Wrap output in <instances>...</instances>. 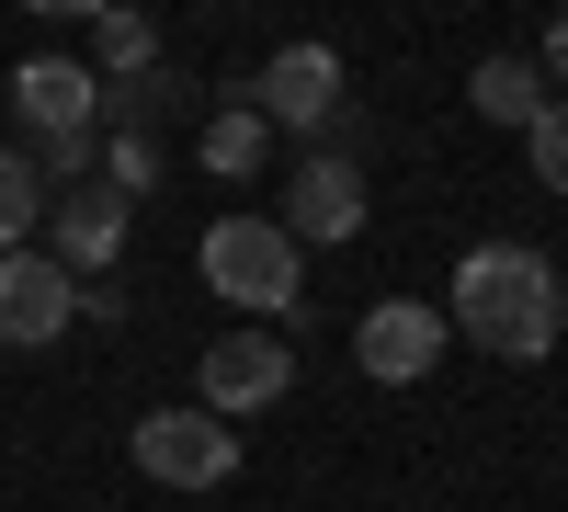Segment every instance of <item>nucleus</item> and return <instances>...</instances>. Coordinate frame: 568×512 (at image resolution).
I'll use <instances>...</instances> for the list:
<instances>
[{
  "label": "nucleus",
  "instance_id": "obj_12",
  "mask_svg": "<svg viewBox=\"0 0 568 512\" xmlns=\"http://www.w3.org/2000/svg\"><path fill=\"white\" fill-rule=\"evenodd\" d=\"M194 160H205L216 182H251V171L273 160V126H262L251 103H227V114H205V137H194Z\"/></svg>",
  "mask_w": 568,
  "mask_h": 512
},
{
  "label": "nucleus",
  "instance_id": "obj_9",
  "mask_svg": "<svg viewBox=\"0 0 568 512\" xmlns=\"http://www.w3.org/2000/svg\"><path fill=\"white\" fill-rule=\"evenodd\" d=\"M194 410H216V422H227V410H273L284 388H296V353H284V331H227L205 364H194Z\"/></svg>",
  "mask_w": 568,
  "mask_h": 512
},
{
  "label": "nucleus",
  "instance_id": "obj_4",
  "mask_svg": "<svg viewBox=\"0 0 568 512\" xmlns=\"http://www.w3.org/2000/svg\"><path fill=\"white\" fill-rule=\"evenodd\" d=\"M125 455H136V479H160V490H227L240 479V433H227L216 410H149Z\"/></svg>",
  "mask_w": 568,
  "mask_h": 512
},
{
  "label": "nucleus",
  "instance_id": "obj_15",
  "mask_svg": "<svg viewBox=\"0 0 568 512\" xmlns=\"http://www.w3.org/2000/svg\"><path fill=\"white\" fill-rule=\"evenodd\" d=\"M524 149H535V182H546V194H568V103H546V114L524 126Z\"/></svg>",
  "mask_w": 568,
  "mask_h": 512
},
{
  "label": "nucleus",
  "instance_id": "obj_17",
  "mask_svg": "<svg viewBox=\"0 0 568 512\" xmlns=\"http://www.w3.org/2000/svg\"><path fill=\"white\" fill-rule=\"evenodd\" d=\"M546 80H568V12L546 23Z\"/></svg>",
  "mask_w": 568,
  "mask_h": 512
},
{
  "label": "nucleus",
  "instance_id": "obj_11",
  "mask_svg": "<svg viewBox=\"0 0 568 512\" xmlns=\"http://www.w3.org/2000/svg\"><path fill=\"white\" fill-rule=\"evenodd\" d=\"M466 103H478L489 126H535V114H546V69H535V58H478Z\"/></svg>",
  "mask_w": 568,
  "mask_h": 512
},
{
  "label": "nucleus",
  "instance_id": "obj_13",
  "mask_svg": "<svg viewBox=\"0 0 568 512\" xmlns=\"http://www.w3.org/2000/svg\"><path fill=\"white\" fill-rule=\"evenodd\" d=\"M136 69H160V23L149 12H91V80H136Z\"/></svg>",
  "mask_w": 568,
  "mask_h": 512
},
{
  "label": "nucleus",
  "instance_id": "obj_3",
  "mask_svg": "<svg viewBox=\"0 0 568 512\" xmlns=\"http://www.w3.org/2000/svg\"><path fill=\"white\" fill-rule=\"evenodd\" d=\"M240 103L262 126H284V137H342L353 126V91H342V58H329V46H273Z\"/></svg>",
  "mask_w": 568,
  "mask_h": 512
},
{
  "label": "nucleus",
  "instance_id": "obj_16",
  "mask_svg": "<svg viewBox=\"0 0 568 512\" xmlns=\"http://www.w3.org/2000/svg\"><path fill=\"white\" fill-rule=\"evenodd\" d=\"M103 182H114V194L136 205V194L160 182V137H114V149H103Z\"/></svg>",
  "mask_w": 568,
  "mask_h": 512
},
{
  "label": "nucleus",
  "instance_id": "obj_5",
  "mask_svg": "<svg viewBox=\"0 0 568 512\" xmlns=\"http://www.w3.org/2000/svg\"><path fill=\"white\" fill-rule=\"evenodd\" d=\"M12 114L34 126V149H91L103 137V80H91V58H23Z\"/></svg>",
  "mask_w": 568,
  "mask_h": 512
},
{
  "label": "nucleus",
  "instance_id": "obj_7",
  "mask_svg": "<svg viewBox=\"0 0 568 512\" xmlns=\"http://www.w3.org/2000/svg\"><path fill=\"white\" fill-rule=\"evenodd\" d=\"M353 364L375 388H420L444 364V308H420V297H375L364 319H353Z\"/></svg>",
  "mask_w": 568,
  "mask_h": 512
},
{
  "label": "nucleus",
  "instance_id": "obj_8",
  "mask_svg": "<svg viewBox=\"0 0 568 512\" xmlns=\"http://www.w3.org/2000/svg\"><path fill=\"white\" fill-rule=\"evenodd\" d=\"M125 194H114V182L103 171H91V182H69V194H45V262H58L69 273V285H80V273H114V251H125Z\"/></svg>",
  "mask_w": 568,
  "mask_h": 512
},
{
  "label": "nucleus",
  "instance_id": "obj_2",
  "mask_svg": "<svg viewBox=\"0 0 568 512\" xmlns=\"http://www.w3.org/2000/svg\"><path fill=\"white\" fill-rule=\"evenodd\" d=\"M194 262H205V285L227 308H251V319H284V308L307 297V251L284 240V217H216Z\"/></svg>",
  "mask_w": 568,
  "mask_h": 512
},
{
  "label": "nucleus",
  "instance_id": "obj_10",
  "mask_svg": "<svg viewBox=\"0 0 568 512\" xmlns=\"http://www.w3.org/2000/svg\"><path fill=\"white\" fill-rule=\"evenodd\" d=\"M69 319H80V285H69L58 262H45V251H0V342H12V353H45Z\"/></svg>",
  "mask_w": 568,
  "mask_h": 512
},
{
  "label": "nucleus",
  "instance_id": "obj_6",
  "mask_svg": "<svg viewBox=\"0 0 568 512\" xmlns=\"http://www.w3.org/2000/svg\"><path fill=\"white\" fill-rule=\"evenodd\" d=\"M364 160H342V149H318V160H296L284 171V240L296 251H329V240H364Z\"/></svg>",
  "mask_w": 568,
  "mask_h": 512
},
{
  "label": "nucleus",
  "instance_id": "obj_1",
  "mask_svg": "<svg viewBox=\"0 0 568 512\" xmlns=\"http://www.w3.org/2000/svg\"><path fill=\"white\" fill-rule=\"evenodd\" d=\"M455 331L489 364H546L557 331H568V273L535 240H478L455 262Z\"/></svg>",
  "mask_w": 568,
  "mask_h": 512
},
{
  "label": "nucleus",
  "instance_id": "obj_14",
  "mask_svg": "<svg viewBox=\"0 0 568 512\" xmlns=\"http://www.w3.org/2000/svg\"><path fill=\"white\" fill-rule=\"evenodd\" d=\"M34 217H45V182L23 149H0V251H34Z\"/></svg>",
  "mask_w": 568,
  "mask_h": 512
}]
</instances>
